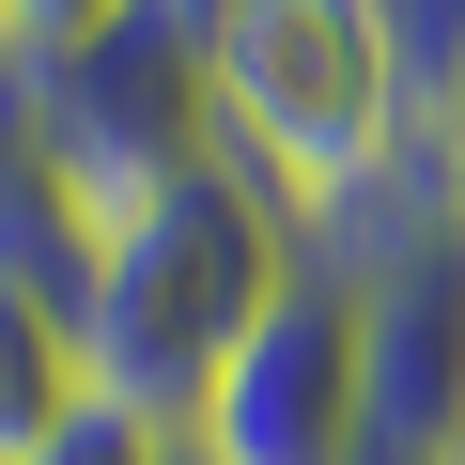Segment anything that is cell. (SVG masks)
<instances>
[{
    "mask_svg": "<svg viewBox=\"0 0 465 465\" xmlns=\"http://www.w3.org/2000/svg\"><path fill=\"white\" fill-rule=\"evenodd\" d=\"M280 280H295V217L232 171V155H202V171L140 186L124 217H94L78 357H94V388H109L124 419L186 434V419H202V388L232 372V341L280 311Z\"/></svg>",
    "mask_w": 465,
    "mask_h": 465,
    "instance_id": "6da1fadb",
    "label": "cell"
},
{
    "mask_svg": "<svg viewBox=\"0 0 465 465\" xmlns=\"http://www.w3.org/2000/svg\"><path fill=\"white\" fill-rule=\"evenodd\" d=\"M202 109H217V155L295 232H341L419 171L388 0H202Z\"/></svg>",
    "mask_w": 465,
    "mask_h": 465,
    "instance_id": "7a4b0ae2",
    "label": "cell"
},
{
    "mask_svg": "<svg viewBox=\"0 0 465 465\" xmlns=\"http://www.w3.org/2000/svg\"><path fill=\"white\" fill-rule=\"evenodd\" d=\"M217 465H357L372 450V326H357V280L295 249L280 311L232 341V372L202 388L186 419Z\"/></svg>",
    "mask_w": 465,
    "mask_h": 465,
    "instance_id": "3957f363",
    "label": "cell"
},
{
    "mask_svg": "<svg viewBox=\"0 0 465 465\" xmlns=\"http://www.w3.org/2000/svg\"><path fill=\"white\" fill-rule=\"evenodd\" d=\"M78 403H94L78 311H63V295H32V280H0V465H32Z\"/></svg>",
    "mask_w": 465,
    "mask_h": 465,
    "instance_id": "277c9868",
    "label": "cell"
},
{
    "mask_svg": "<svg viewBox=\"0 0 465 465\" xmlns=\"http://www.w3.org/2000/svg\"><path fill=\"white\" fill-rule=\"evenodd\" d=\"M155 450H171V434H155V419H124V403L94 388V403H78V419L32 450V465H155Z\"/></svg>",
    "mask_w": 465,
    "mask_h": 465,
    "instance_id": "5b68a950",
    "label": "cell"
},
{
    "mask_svg": "<svg viewBox=\"0 0 465 465\" xmlns=\"http://www.w3.org/2000/svg\"><path fill=\"white\" fill-rule=\"evenodd\" d=\"M124 16V0H0V63H63V47H94Z\"/></svg>",
    "mask_w": 465,
    "mask_h": 465,
    "instance_id": "8992f818",
    "label": "cell"
},
{
    "mask_svg": "<svg viewBox=\"0 0 465 465\" xmlns=\"http://www.w3.org/2000/svg\"><path fill=\"white\" fill-rule=\"evenodd\" d=\"M419 171H434V217L465 232V124H434V140H419Z\"/></svg>",
    "mask_w": 465,
    "mask_h": 465,
    "instance_id": "52a82bcc",
    "label": "cell"
},
{
    "mask_svg": "<svg viewBox=\"0 0 465 465\" xmlns=\"http://www.w3.org/2000/svg\"><path fill=\"white\" fill-rule=\"evenodd\" d=\"M155 465H217V450H202V434H171V450H155Z\"/></svg>",
    "mask_w": 465,
    "mask_h": 465,
    "instance_id": "ba28073f",
    "label": "cell"
}]
</instances>
